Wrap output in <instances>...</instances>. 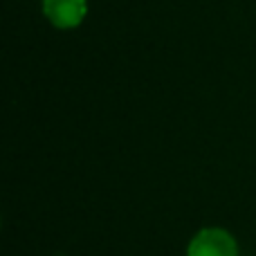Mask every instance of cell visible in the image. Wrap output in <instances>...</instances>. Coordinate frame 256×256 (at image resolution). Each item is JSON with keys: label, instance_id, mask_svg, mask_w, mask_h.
I'll return each mask as SVG.
<instances>
[{"label": "cell", "instance_id": "2", "mask_svg": "<svg viewBox=\"0 0 256 256\" xmlns=\"http://www.w3.org/2000/svg\"><path fill=\"white\" fill-rule=\"evenodd\" d=\"M43 12L54 27L72 30L84 22L88 14V2L86 0H43Z\"/></svg>", "mask_w": 256, "mask_h": 256}, {"label": "cell", "instance_id": "1", "mask_svg": "<svg viewBox=\"0 0 256 256\" xmlns=\"http://www.w3.org/2000/svg\"><path fill=\"white\" fill-rule=\"evenodd\" d=\"M186 256H238V245L227 230L204 227L191 238Z\"/></svg>", "mask_w": 256, "mask_h": 256}]
</instances>
